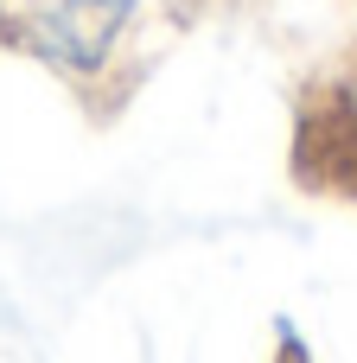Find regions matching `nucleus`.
Wrapping results in <instances>:
<instances>
[{
    "mask_svg": "<svg viewBox=\"0 0 357 363\" xmlns=\"http://www.w3.org/2000/svg\"><path fill=\"white\" fill-rule=\"evenodd\" d=\"M160 0H6L13 38L77 89H102L147 38Z\"/></svg>",
    "mask_w": 357,
    "mask_h": 363,
    "instance_id": "f257e3e1",
    "label": "nucleus"
},
{
    "mask_svg": "<svg viewBox=\"0 0 357 363\" xmlns=\"http://www.w3.org/2000/svg\"><path fill=\"white\" fill-rule=\"evenodd\" d=\"M326 147H332V166H339V185H345V191L357 198V128H351V134H332Z\"/></svg>",
    "mask_w": 357,
    "mask_h": 363,
    "instance_id": "f03ea898",
    "label": "nucleus"
},
{
    "mask_svg": "<svg viewBox=\"0 0 357 363\" xmlns=\"http://www.w3.org/2000/svg\"><path fill=\"white\" fill-rule=\"evenodd\" d=\"M351 128H357V64H351V83H345L339 108H326V140L332 134H351Z\"/></svg>",
    "mask_w": 357,
    "mask_h": 363,
    "instance_id": "7ed1b4c3",
    "label": "nucleus"
}]
</instances>
